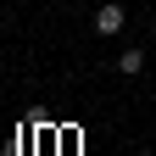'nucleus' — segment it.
Listing matches in <instances>:
<instances>
[{"label": "nucleus", "mask_w": 156, "mask_h": 156, "mask_svg": "<svg viewBox=\"0 0 156 156\" xmlns=\"http://www.w3.org/2000/svg\"><path fill=\"white\" fill-rule=\"evenodd\" d=\"M89 23H95V34H101V39H117V34L128 28V11L117 6V0H106V6H95V17H89Z\"/></svg>", "instance_id": "1"}, {"label": "nucleus", "mask_w": 156, "mask_h": 156, "mask_svg": "<svg viewBox=\"0 0 156 156\" xmlns=\"http://www.w3.org/2000/svg\"><path fill=\"white\" fill-rule=\"evenodd\" d=\"M117 73H145V50H123V56H117Z\"/></svg>", "instance_id": "2"}]
</instances>
